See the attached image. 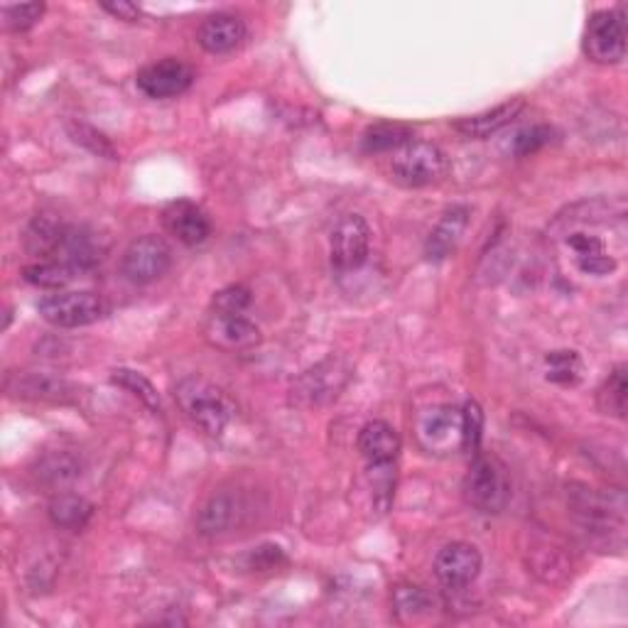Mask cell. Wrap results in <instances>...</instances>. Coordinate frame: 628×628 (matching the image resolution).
<instances>
[{"label": "cell", "mask_w": 628, "mask_h": 628, "mask_svg": "<svg viewBox=\"0 0 628 628\" xmlns=\"http://www.w3.org/2000/svg\"><path fill=\"white\" fill-rule=\"evenodd\" d=\"M174 398L182 413L209 437L224 435V429L236 417V405L224 388L202 376H187L174 388Z\"/></svg>", "instance_id": "cell-1"}, {"label": "cell", "mask_w": 628, "mask_h": 628, "mask_svg": "<svg viewBox=\"0 0 628 628\" xmlns=\"http://www.w3.org/2000/svg\"><path fill=\"white\" fill-rule=\"evenodd\" d=\"M465 499L479 513H501L511 501V481L499 459L489 455H471L465 477Z\"/></svg>", "instance_id": "cell-2"}, {"label": "cell", "mask_w": 628, "mask_h": 628, "mask_svg": "<svg viewBox=\"0 0 628 628\" xmlns=\"http://www.w3.org/2000/svg\"><path fill=\"white\" fill-rule=\"evenodd\" d=\"M449 160L433 142H407L391 158V178L403 187H429L447 178Z\"/></svg>", "instance_id": "cell-3"}, {"label": "cell", "mask_w": 628, "mask_h": 628, "mask_svg": "<svg viewBox=\"0 0 628 628\" xmlns=\"http://www.w3.org/2000/svg\"><path fill=\"white\" fill-rule=\"evenodd\" d=\"M351 379V366L339 356H329L315 363L312 369L295 379L290 388V398L300 407H319L339 398V393L347 388Z\"/></svg>", "instance_id": "cell-4"}, {"label": "cell", "mask_w": 628, "mask_h": 628, "mask_svg": "<svg viewBox=\"0 0 628 628\" xmlns=\"http://www.w3.org/2000/svg\"><path fill=\"white\" fill-rule=\"evenodd\" d=\"M415 437L427 455L447 457L461 451V411L455 405H433L415 417Z\"/></svg>", "instance_id": "cell-5"}, {"label": "cell", "mask_w": 628, "mask_h": 628, "mask_svg": "<svg viewBox=\"0 0 628 628\" xmlns=\"http://www.w3.org/2000/svg\"><path fill=\"white\" fill-rule=\"evenodd\" d=\"M38 312L45 322L62 329H76L98 322L106 315V305L94 292H54L42 297Z\"/></svg>", "instance_id": "cell-6"}, {"label": "cell", "mask_w": 628, "mask_h": 628, "mask_svg": "<svg viewBox=\"0 0 628 628\" xmlns=\"http://www.w3.org/2000/svg\"><path fill=\"white\" fill-rule=\"evenodd\" d=\"M172 266V248L160 236H140L124 251L120 273L134 285H150L160 280Z\"/></svg>", "instance_id": "cell-7"}, {"label": "cell", "mask_w": 628, "mask_h": 628, "mask_svg": "<svg viewBox=\"0 0 628 628\" xmlns=\"http://www.w3.org/2000/svg\"><path fill=\"white\" fill-rule=\"evenodd\" d=\"M584 54L597 64H619L626 57V23L619 10H599L584 30Z\"/></svg>", "instance_id": "cell-8"}, {"label": "cell", "mask_w": 628, "mask_h": 628, "mask_svg": "<svg viewBox=\"0 0 628 628\" xmlns=\"http://www.w3.org/2000/svg\"><path fill=\"white\" fill-rule=\"evenodd\" d=\"M371 251V228L359 214H347L334 226L329 238V256L337 273L359 270L369 260Z\"/></svg>", "instance_id": "cell-9"}, {"label": "cell", "mask_w": 628, "mask_h": 628, "mask_svg": "<svg viewBox=\"0 0 628 628\" xmlns=\"http://www.w3.org/2000/svg\"><path fill=\"white\" fill-rule=\"evenodd\" d=\"M136 84L148 98L164 102V98H178L190 89L194 84V70L178 57H168L142 67L138 72Z\"/></svg>", "instance_id": "cell-10"}, {"label": "cell", "mask_w": 628, "mask_h": 628, "mask_svg": "<svg viewBox=\"0 0 628 628\" xmlns=\"http://www.w3.org/2000/svg\"><path fill=\"white\" fill-rule=\"evenodd\" d=\"M565 246L570 248V256L582 275H611L619 268V258L614 256L606 246V241L587 226L572 228L565 234Z\"/></svg>", "instance_id": "cell-11"}, {"label": "cell", "mask_w": 628, "mask_h": 628, "mask_svg": "<svg viewBox=\"0 0 628 628\" xmlns=\"http://www.w3.org/2000/svg\"><path fill=\"white\" fill-rule=\"evenodd\" d=\"M481 553L469 543H449L435 557V577L447 589H465L479 577Z\"/></svg>", "instance_id": "cell-12"}, {"label": "cell", "mask_w": 628, "mask_h": 628, "mask_svg": "<svg viewBox=\"0 0 628 628\" xmlns=\"http://www.w3.org/2000/svg\"><path fill=\"white\" fill-rule=\"evenodd\" d=\"M162 226L184 246H202L212 236V222H209L206 212L190 200H178L164 206Z\"/></svg>", "instance_id": "cell-13"}, {"label": "cell", "mask_w": 628, "mask_h": 628, "mask_svg": "<svg viewBox=\"0 0 628 628\" xmlns=\"http://www.w3.org/2000/svg\"><path fill=\"white\" fill-rule=\"evenodd\" d=\"M398 429L385 421H371L359 433V451L366 459L369 471H391L395 459L401 457Z\"/></svg>", "instance_id": "cell-14"}, {"label": "cell", "mask_w": 628, "mask_h": 628, "mask_svg": "<svg viewBox=\"0 0 628 628\" xmlns=\"http://www.w3.org/2000/svg\"><path fill=\"white\" fill-rule=\"evenodd\" d=\"M206 337L222 349H248L258 344L260 332L246 312H212Z\"/></svg>", "instance_id": "cell-15"}, {"label": "cell", "mask_w": 628, "mask_h": 628, "mask_svg": "<svg viewBox=\"0 0 628 628\" xmlns=\"http://www.w3.org/2000/svg\"><path fill=\"white\" fill-rule=\"evenodd\" d=\"M244 513L238 493L219 491L202 505L200 515H196V531L202 535H224L241 523Z\"/></svg>", "instance_id": "cell-16"}, {"label": "cell", "mask_w": 628, "mask_h": 628, "mask_svg": "<svg viewBox=\"0 0 628 628\" xmlns=\"http://www.w3.org/2000/svg\"><path fill=\"white\" fill-rule=\"evenodd\" d=\"M246 40V25L244 20L231 13H216L202 20L200 30H196V42L209 54H226L236 50L241 42Z\"/></svg>", "instance_id": "cell-17"}, {"label": "cell", "mask_w": 628, "mask_h": 628, "mask_svg": "<svg viewBox=\"0 0 628 628\" xmlns=\"http://www.w3.org/2000/svg\"><path fill=\"white\" fill-rule=\"evenodd\" d=\"M10 393L20 401H40V403H67L74 398L72 385L50 376V373H23V376H15L10 383Z\"/></svg>", "instance_id": "cell-18"}, {"label": "cell", "mask_w": 628, "mask_h": 628, "mask_svg": "<svg viewBox=\"0 0 628 628\" xmlns=\"http://www.w3.org/2000/svg\"><path fill=\"white\" fill-rule=\"evenodd\" d=\"M57 253L62 256V263H67V266L74 268L76 273H84L98 266L104 248L98 244V238L92 228L67 226Z\"/></svg>", "instance_id": "cell-19"}, {"label": "cell", "mask_w": 628, "mask_h": 628, "mask_svg": "<svg viewBox=\"0 0 628 628\" xmlns=\"http://www.w3.org/2000/svg\"><path fill=\"white\" fill-rule=\"evenodd\" d=\"M469 224V209L467 206H455L439 219V224L433 228L427 244H425V256L429 260H445L451 251L457 248V244L465 236V228Z\"/></svg>", "instance_id": "cell-20"}, {"label": "cell", "mask_w": 628, "mask_h": 628, "mask_svg": "<svg viewBox=\"0 0 628 628\" xmlns=\"http://www.w3.org/2000/svg\"><path fill=\"white\" fill-rule=\"evenodd\" d=\"M523 102L521 98H513V102H505L501 106L491 108V111H483L477 116H467V118H459L455 128L459 130L465 138H473V140H487L493 134H499L501 128H505L511 124V120L521 114Z\"/></svg>", "instance_id": "cell-21"}, {"label": "cell", "mask_w": 628, "mask_h": 628, "mask_svg": "<svg viewBox=\"0 0 628 628\" xmlns=\"http://www.w3.org/2000/svg\"><path fill=\"white\" fill-rule=\"evenodd\" d=\"M47 515L62 531H82L92 521L94 505L76 493H60L52 499Z\"/></svg>", "instance_id": "cell-22"}, {"label": "cell", "mask_w": 628, "mask_h": 628, "mask_svg": "<svg viewBox=\"0 0 628 628\" xmlns=\"http://www.w3.org/2000/svg\"><path fill=\"white\" fill-rule=\"evenodd\" d=\"M597 403L604 415H611L616 417V421H624L626 403H628V381H626L624 363H619V366L609 373V379L604 381L599 395H597Z\"/></svg>", "instance_id": "cell-23"}, {"label": "cell", "mask_w": 628, "mask_h": 628, "mask_svg": "<svg viewBox=\"0 0 628 628\" xmlns=\"http://www.w3.org/2000/svg\"><path fill=\"white\" fill-rule=\"evenodd\" d=\"M413 142V130L403 124H376L363 134L366 152H395Z\"/></svg>", "instance_id": "cell-24"}, {"label": "cell", "mask_w": 628, "mask_h": 628, "mask_svg": "<svg viewBox=\"0 0 628 628\" xmlns=\"http://www.w3.org/2000/svg\"><path fill=\"white\" fill-rule=\"evenodd\" d=\"M79 461L74 457L64 455V451H54V455H47L45 459L40 461L38 467V479L47 487H67L76 477H79Z\"/></svg>", "instance_id": "cell-25"}, {"label": "cell", "mask_w": 628, "mask_h": 628, "mask_svg": "<svg viewBox=\"0 0 628 628\" xmlns=\"http://www.w3.org/2000/svg\"><path fill=\"white\" fill-rule=\"evenodd\" d=\"M545 371H547V381H553L557 385H575L582 381L584 363L577 351L560 349V351H550L545 356Z\"/></svg>", "instance_id": "cell-26"}, {"label": "cell", "mask_w": 628, "mask_h": 628, "mask_svg": "<svg viewBox=\"0 0 628 628\" xmlns=\"http://www.w3.org/2000/svg\"><path fill=\"white\" fill-rule=\"evenodd\" d=\"M64 231H67V226L54 222L52 216H38L28 228V248L32 253H38V256L57 253L64 238Z\"/></svg>", "instance_id": "cell-27"}, {"label": "cell", "mask_w": 628, "mask_h": 628, "mask_svg": "<svg viewBox=\"0 0 628 628\" xmlns=\"http://www.w3.org/2000/svg\"><path fill=\"white\" fill-rule=\"evenodd\" d=\"M23 278L42 290H60L64 285H70L76 278V270L70 268L67 263L54 260V263H38V266H28L23 270Z\"/></svg>", "instance_id": "cell-28"}, {"label": "cell", "mask_w": 628, "mask_h": 628, "mask_svg": "<svg viewBox=\"0 0 628 628\" xmlns=\"http://www.w3.org/2000/svg\"><path fill=\"white\" fill-rule=\"evenodd\" d=\"M111 381L120 385V388H126L130 395H136L140 403H146L152 413H162V403H160L156 385L142 376V373L130 371V369H116L111 373Z\"/></svg>", "instance_id": "cell-29"}, {"label": "cell", "mask_w": 628, "mask_h": 628, "mask_svg": "<svg viewBox=\"0 0 628 628\" xmlns=\"http://www.w3.org/2000/svg\"><path fill=\"white\" fill-rule=\"evenodd\" d=\"M481 429H483V413L479 403L469 401L461 407V451L477 455L481 445Z\"/></svg>", "instance_id": "cell-30"}, {"label": "cell", "mask_w": 628, "mask_h": 628, "mask_svg": "<svg viewBox=\"0 0 628 628\" xmlns=\"http://www.w3.org/2000/svg\"><path fill=\"white\" fill-rule=\"evenodd\" d=\"M45 13V3H20V6H3V25L10 32H25Z\"/></svg>", "instance_id": "cell-31"}, {"label": "cell", "mask_w": 628, "mask_h": 628, "mask_svg": "<svg viewBox=\"0 0 628 628\" xmlns=\"http://www.w3.org/2000/svg\"><path fill=\"white\" fill-rule=\"evenodd\" d=\"M251 305V290L244 285H228L219 290L212 300V312H246Z\"/></svg>", "instance_id": "cell-32"}, {"label": "cell", "mask_w": 628, "mask_h": 628, "mask_svg": "<svg viewBox=\"0 0 628 628\" xmlns=\"http://www.w3.org/2000/svg\"><path fill=\"white\" fill-rule=\"evenodd\" d=\"M550 140H553V128H547V126L525 128V130H521V134L515 136L513 152H515L518 158L533 156V152H537L540 148H545Z\"/></svg>", "instance_id": "cell-33"}, {"label": "cell", "mask_w": 628, "mask_h": 628, "mask_svg": "<svg viewBox=\"0 0 628 628\" xmlns=\"http://www.w3.org/2000/svg\"><path fill=\"white\" fill-rule=\"evenodd\" d=\"M70 130H72V138H74L76 142H82V146L92 148L94 152H98V156H106V158L116 160V152H114V148H111V142H108L102 134H96L94 128L82 126V124H79V126L72 124Z\"/></svg>", "instance_id": "cell-34"}, {"label": "cell", "mask_w": 628, "mask_h": 628, "mask_svg": "<svg viewBox=\"0 0 628 628\" xmlns=\"http://www.w3.org/2000/svg\"><path fill=\"white\" fill-rule=\"evenodd\" d=\"M102 8L114 18L126 20V23H136V20L142 15L140 8L136 3H128V0H106V3H102Z\"/></svg>", "instance_id": "cell-35"}, {"label": "cell", "mask_w": 628, "mask_h": 628, "mask_svg": "<svg viewBox=\"0 0 628 628\" xmlns=\"http://www.w3.org/2000/svg\"><path fill=\"white\" fill-rule=\"evenodd\" d=\"M253 567L256 570H270L273 565H278V560H285L283 557V550L278 545H263L258 547L256 553H253Z\"/></svg>", "instance_id": "cell-36"}]
</instances>
